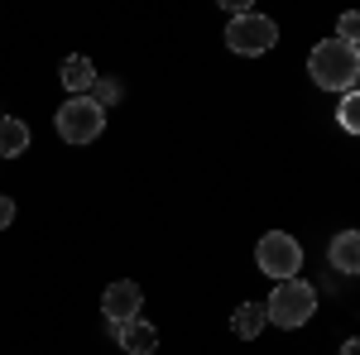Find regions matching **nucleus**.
I'll use <instances>...</instances> for the list:
<instances>
[{"instance_id":"obj_1","label":"nucleus","mask_w":360,"mask_h":355,"mask_svg":"<svg viewBox=\"0 0 360 355\" xmlns=\"http://www.w3.org/2000/svg\"><path fill=\"white\" fill-rule=\"evenodd\" d=\"M307 72L322 91H356L360 77V53L356 44H341V39H322L312 53H307Z\"/></svg>"},{"instance_id":"obj_2","label":"nucleus","mask_w":360,"mask_h":355,"mask_svg":"<svg viewBox=\"0 0 360 355\" xmlns=\"http://www.w3.org/2000/svg\"><path fill=\"white\" fill-rule=\"evenodd\" d=\"M312 312H317V288L303 283V278L274 283V293H269V302H264V322H274V327H283V331L307 327Z\"/></svg>"},{"instance_id":"obj_3","label":"nucleus","mask_w":360,"mask_h":355,"mask_svg":"<svg viewBox=\"0 0 360 355\" xmlns=\"http://www.w3.org/2000/svg\"><path fill=\"white\" fill-rule=\"evenodd\" d=\"M255 264H259V273H269L274 283L298 278V269H303V245L288 231H264L259 245H255Z\"/></svg>"},{"instance_id":"obj_4","label":"nucleus","mask_w":360,"mask_h":355,"mask_svg":"<svg viewBox=\"0 0 360 355\" xmlns=\"http://www.w3.org/2000/svg\"><path fill=\"white\" fill-rule=\"evenodd\" d=\"M106 130V110L96 106L91 96H68L63 110H58V135L68 139V144H91V139H101Z\"/></svg>"},{"instance_id":"obj_5","label":"nucleus","mask_w":360,"mask_h":355,"mask_svg":"<svg viewBox=\"0 0 360 355\" xmlns=\"http://www.w3.org/2000/svg\"><path fill=\"white\" fill-rule=\"evenodd\" d=\"M226 44H231V53L259 58V53H269V49L278 44V25L269 20V15L245 10V15H236V20L226 25Z\"/></svg>"},{"instance_id":"obj_6","label":"nucleus","mask_w":360,"mask_h":355,"mask_svg":"<svg viewBox=\"0 0 360 355\" xmlns=\"http://www.w3.org/2000/svg\"><path fill=\"white\" fill-rule=\"evenodd\" d=\"M139 307H144V293H139V283H130V278L111 283V288H106V298H101V312H106V322H111V327L139 317Z\"/></svg>"},{"instance_id":"obj_7","label":"nucleus","mask_w":360,"mask_h":355,"mask_svg":"<svg viewBox=\"0 0 360 355\" xmlns=\"http://www.w3.org/2000/svg\"><path fill=\"white\" fill-rule=\"evenodd\" d=\"M111 331H115V341H120L125 355H154L159 351V331L149 327L144 317H130V322H120V327H111Z\"/></svg>"},{"instance_id":"obj_8","label":"nucleus","mask_w":360,"mask_h":355,"mask_svg":"<svg viewBox=\"0 0 360 355\" xmlns=\"http://www.w3.org/2000/svg\"><path fill=\"white\" fill-rule=\"evenodd\" d=\"M327 264L336 273H356L360 269V235L356 231H341L332 245H327Z\"/></svg>"},{"instance_id":"obj_9","label":"nucleus","mask_w":360,"mask_h":355,"mask_svg":"<svg viewBox=\"0 0 360 355\" xmlns=\"http://www.w3.org/2000/svg\"><path fill=\"white\" fill-rule=\"evenodd\" d=\"M63 86L72 91V96H86L91 91V82H96V67H91V58H82V53H72V58H63Z\"/></svg>"},{"instance_id":"obj_10","label":"nucleus","mask_w":360,"mask_h":355,"mask_svg":"<svg viewBox=\"0 0 360 355\" xmlns=\"http://www.w3.org/2000/svg\"><path fill=\"white\" fill-rule=\"evenodd\" d=\"M29 149V125L15 115H0V159H20Z\"/></svg>"},{"instance_id":"obj_11","label":"nucleus","mask_w":360,"mask_h":355,"mask_svg":"<svg viewBox=\"0 0 360 355\" xmlns=\"http://www.w3.org/2000/svg\"><path fill=\"white\" fill-rule=\"evenodd\" d=\"M231 327H236V336H240V341H255L259 331L269 327V322H264V302H240V307H236V322H231Z\"/></svg>"},{"instance_id":"obj_12","label":"nucleus","mask_w":360,"mask_h":355,"mask_svg":"<svg viewBox=\"0 0 360 355\" xmlns=\"http://www.w3.org/2000/svg\"><path fill=\"white\" fill-rule=\"evenodd\" d=\"M86 96H91V101H96V106L106 110L115 101V96H120V82H111V77H96V82H91V91H86Z\"/></svg>"},{"instance_id":"obj_13","label":"nucleus","mask_w":360,"mask_h":355,"mask_svg":"<svg viewBox=\"0 0 360 355\" xmlns=\"http://www.w3.org/2000/svg\"><path fill=\"white\" fill-rule=\"evenodd\" d=\"M341 130H346V135L360 130V96L356 91H346V101H341Z\"/></svg>"},{"instance_id":"obj_14","label":"nucleus","mask_w":360,"mask_h":355,"mask_svg":"<svg viewBox=\"0 0 360 355\" xmlns=\"http://www.w3.org/2000/svg\"><path fill=\"white\" fill-rule=\"evenodd\" d=\"M356 34H360V20H356V15H341V25H336V39H341V44H356Z\"/></svg>"},{"instance_id":"obj_15","label":"nucleus","mask_w":360,"mask_h":355,"mask_svg":"<svg viewBox=\"0 0 360 355\" xmlns=\"http://www.w3.org/2000/svg\"><path fill=\"white\" fill-rule=\"evenodd\" d=\"M10 221H15V202H10V197H0V231H5Z\"/></svg>"},{"instance_id":"obj_16","label":"nucleus","mask_w":360,"mask_h":355,"mask_svg":"<svg viewBox=\"0 0 360 355\" xmlns=\"http://www.w3.org/2000/svg\"><path fill=\"white\" fill-rule=\"evenodd\" d=\"M356 346H360V341H346V346H341V355H360Z\"/></svg>"}]
</instances>
